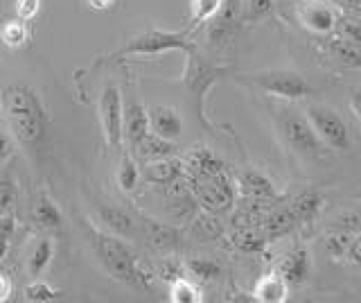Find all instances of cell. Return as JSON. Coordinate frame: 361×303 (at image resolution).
Instances as JSON below:
<instances>
[{"mask_svg": "<svg viewBox=\"0 0 361 303\" xmlns=\"http://www.w3.org/2000/svg\"><path fill=\"white\" fill-rule=\"evenodd\" d=\"M350 109H353L355 118L361 122V88H355L353 95H350Z\"/></svg>", "mask_w": 361, "mask_h": 303, "instance_id": "f6af8a7d", "label": "cell"}, {"mask_svg": "<svg viewBox=\"0 0 361 303\" xmlns=\"http://www.w3.org/2000/svg\"><path fill=\"white\" fill-rule=\"evenodd\" d=\"M345 256L350 258V263H353V265L361 267V231L355 235L353 242H350V249H348Z\"/></svg>", "mask_w": 361, "mask_h": 303, "instance_id": "7bdbcfd3", "label": "cell"}, {"mask_svg": "<svg viewBox=\"0 0 361 303\" xmlns=\"http://www.w3.org/2000/svg\"><path fill=\"white\" fill-rule=\"evenodd\" d=\"M90 242H93L95 256L99 258L102 267L106 269L109 276H113L120 283H127L133 287H149L152 276L145 274L135 263V254L131 246L120 240L116 233H104L99 229H90Z\"/></svg>", "mask_w": 361, "mask_h": 303, "instance_id": "7a4b0ae2", "label": "cell"}, {"mask_svg": "<svg viewBox=\"0 0 361 303\" xmlns=\"http://www.w3.org/2000/svg\"><path fill=\"white\" fill-rule=\"evenodd\" d=\"M3 111L9 129L23 148H37L48 136V111L27 84H11L3 91Z\"/></svg>", "mask_w": 361, "mask_h": 303, "instance_id": "6da1fadb", "label": "cell"}, {"mask_svg": "<svg viewBox=\"0 0 361 303\" xmlns=\"http://www.w3.org/2000/svg\"><path fill=\"white\" fill-rule=\"evenodd\" d=\"M228 73V69H224V66H212V64H206L203 61L197 50L190 52V59H188V71H185V88L190 91V97H192V105H195V111H197V118L206 125V120H203V100H206L208 91L217 84L221 77Z\"/></svg>", "mask_w": 361, "mask_h": 303, "instance_id": "ba28073f", "label": "cell"}, {"mask_svg": "<svg viewBox=\"0 0 361 303\" xmlns=\"http://www.w3.org/2000/svg\"><path fill=\"white\" fill-rule=\"evenodd\" d=\"M140 184V165L131 152H124L120 167H118V186L124 193H133Z\"/></svg>", "mask_w": 361, "mask_h": 303, "instance_id": "83f0119b", "label": "cell"}, {"mask_svg": "<svg viewBox=\"0 0 361 303\" xmlns=\"http://www.w3.org/2000/svg\"><path fill=\"white\" fill-rule=\"evenodd\" d=\"M97 114L99 127L104 133V143L109 150H122V114H124V100L118 84H106L99 91L97 100Z\"/></svg>", "mask_w": 361, "mask_h": 303, "instance_id": "9c48e42d", "label": "cell"}, {"mask_svg": "<svg viewBox=\"0 0 361 303\" xmlns=\"http://www.w3.org/2000/svg\"><path fill=\"white\" fill-rule=\"evenodd\" d=\"M278 129L280 136L285 138L289 148L305 156V159H321L325 154V145L316 136L314 127L305 114H296V111H280L278 116Z\"/></svg>", "mask_w": 361, "mask_h": 303, "instance_id": "277c9868", "label": "cell"}, {"mask_svg": "<svg viewBox=\"0 0 361 303\" xmlns=\"http://www.w3.org/2000/svg\"><path fill=\"white\" fill-rule=\"evenodd\" d=\"M330 52L336 61H341L343 66L350 69H361V46L357 43H350L343 37H338L330 43Z\"/></svg>", "mask_w": 361, "mask_h": 303, "instance_id": "f546056e", "label": "cell"}, {"mask_svg": "<svg viewBox=\"0 0 361 303\" xmlns=\"http://www.w3.org/2000/svg\"><path fill=\"white\" fill-rule=\"evenodd\" d=\"M39 5H41V0H16V16L20 20H25V23H30V20L39 14Z\"/></svg>", "mask_w": 361, "mask_h": 303, "instance_id": "f35d334b", "label": "cell"}, {"mask_svg": "<svg viewBox=\"0 0 361 303\" xmlns=\"http://www.w3.org/2000/svg\"><path fill=\"white\" fill-rule=\"evenodd\" d=\"M86 5L95 12H109V9L116 5V0H86Z\"/></svg>", "mask_w": 361, "mask_h": 303, "instance_id": "bcb514c9", "label": "cell"}, {"mask_svg": "<svg viewBox=\"0 0 361 303\" xmlns=\"http://www.w3.org/2000/svg\"><path fill=\"white\" fill-rule=\"evenodd\" d=\"M224 0H192V28L206 25L219 12Z\"/></svg>", "mask_w": 361, "mask_h": 303, "instance_id": "d6a6232c", "label": "cell"}, {"mask_svg": "<svg viewBox=\"0 0 361 303\" xmlns=\"http://www.w3.org/2000/svg\"><path fill=\"white\" fill-rule=\"evenodd\" d=\"M355 235L353 233H348V231H341V229H336L330 238L325 240V249L327 254H330L332 258H341L348 254L350 249V242H353Z\"/></svg>", "mask_w": 361, "mask_h": 303, "instance_id": "d590c367", "label": "cell"}, {"mask_svg": "<svg viewBox=\"0 0 361 303\" xmlns=\"http://www.w3.org/2000/svg\"><path fill=\"white\" fill-rule=\"evenodd\" d=\"M208 23H210L208 25V39L214 43V46L228 41L233 37L237 23H242V12H240V7H237V0H224L219 12L214 14Z\"/></svg>", "mask_w": 361, "mask_h": 303, "instance_id": "8fae6325", "label": "cell"}, {"mask_svg": "<svg viewBox=\"0 0 361 303\" xmlns=\"http://www.w3.org/2000/svg\"><path fill=\"white\" fill-rule=\"evenodd\" d=\"M147 111H149V127L154 133L167 141H178L183 136V118H180V114L174 107L156 105Z\"/></svg>", "mask_w": 361, "mask_h": 303, "instance_id": "2e32d148", "label": "cell"}, {"mask_svg": "<svg viewBox=\"0 0 361 303\" xmlns=\"http://www.w3.org/2000/svg\"><path fill=\"white\" fill-rule=\"evenodd\" d=\"M152 131L149 127V111L145 109L142 102L131 100L124 105L122 114V145H127V152H131L147 133Z\"/></svg>", "mask_w": 361, "mask_h": 303, "instance_id": "30bf717a", "label": "cell"}, {"mask_svg": "<svg viewBox=\"0 0 361 303\" xmlns=\"http://www.w3.org/2000/svg\"><path fill=\"white\" fill-rule=\"evenodd\" d=\"M185 263H180L176 261V258H163L161 263H158L156 267V276L165 280V283H172V280L180 278V276H185Z\"/></svg>", "mask_w": 361, "mask_h": 303, "instance_id": "8d00e7d4", "label": "cell"}, {"mask_svg": "<svg viewBox=\"0 0 361 303\" xmlns=\"http://www.w3.org/2000/svg\"><path fill=\"white\" fill-rule=\"evenodd\" d=\"M11 156V138L5 131H0V163H5Z\"/></svg>", "mask_w": 361, "mask_h": 303, "instance_id": "ee69618b", "label": "cell"}, {"mask_svg": "<svg viewBox=\"0 0 361 303\" xmlns=\"http://www.w3.org/2000/svg\"><path fill=\"white\" fill-rule=\"evenodd\" d=\"M11 297V283L7 280V276L0 274V303L7 301Z\"/></svg>", "mask_w": 361, "mask_h": 303, "instance_id": "7dc6e473", "label": "cell"}, {"mask_svg": "<svg viewBox=\"0 0 361 303\" xmlns=\"http://www.w3.org/2000/svg\"><path fill=\"white\" fill-rule=\"evenodd\" d=\"M27 23L20 18H14V20H7V23H3V28H0V41L5 43L7 48L16 50V48H23L27 43Z\"/></svg>", "mask_w": 361, "mask_h": 303, "instance_id": "4dcf8cb0", "label": "cell"}, {"mask_svg": "<svg viewBox=\"0 0 361 303\" xmlns=\"http://www.w3.org/2000/svg\"><path fill=\"white\" fill-rule=\"evenodd\" d=\"M32 218L43 229H59L61 227V220H63L59 206H56L54 199L48 197V195H39V199L34 201Z\"/></svg>", "mask_w": 361, "mask_h": 303, "instance_id": "484cf974", "label": "cell"}, {"mask_svg": "<svg viewBox=\"0 0 361 303\" xmlns=\"http://www.w3.org/2000/svg\"><path fill=\"white\" fill-rule=\"evenodd\" d=\"M312 272V258L305 246H293L291 251L282 256L278 265V274L287 280V285H302L310 278Z\"/></svg>", "mask_w": 361, "mask_h": 303, "instance_id": "5bb4252c", "label": "cell"}, {"mask_svg": "<svg viewBox=\"0 0 361 303\" xmlns=\"http://www.w3.org/2000/svg\"><path fill=\"white\" fill-rule=\"evenodd\" d=\"M298 18L314 35H330L336 25L334 12L325 3H321V0H305V3H300Z\"/></svg>", "mask_w": 361, "mask_h": 303, "instance_id": "4fadbf2b", "label": "cell"}, {"mask_svg": "<svg viewBox=\"0 0 361 303\" xmlns=\"http://www.w3.org/2000/svg\"><path fill=\"white\" fill-rule=\"evenodd\" d=\"M14 231H16V220H14V215L7 210V213H0V238H5V240H9L11 235H14Z\"/></svg>", "mask_w": 361, "mask_h": 303, "instance_id": "b9f144b4", "label": "cell"}, {"mask_svg": "<svg viewBox=\"0 0 361 303\" xmlns=\"http://www.w3.org/2000/svg\"><path fill=\"white\" fill-rule=\"evenodd\" d=\"M195 52V43L190 41L188 32H169V30H147L142 35L133 37L127 46L122 48V54H135V57H154L163 52Z\"/></svg>", "mask_w": 361, "mask_h": 303, "instance_id": "52a82bcc", "label": "cell"}, {"mask_svg": "<svg viewBox=\"0 0 361 303\" xmlns=\"http://www.w3.org/2000/svg\"><path fill=\"white\" fill-rule=\"evenodd\" d=\"M237 186L244 193V197L248 199H257V201H276L280 195H278V188L276 184L271 182V179L259 172V170H253V167H248V170L240 172L237 177Z\"/></svg>", "mask_w": 361, "mask_h": 303, "instance_id": "e0dca14e", "label": "cell"}, {"mask_svg": "<svg viewBox=\"0 0 361 303\" xmlns=\"http://www.w3.org/2000/svg\"><path fill=\"white\" fill-rule=\"evenodd\" d=\"M274 12V0H246L242 9V23H257Z\"/></svg>", "mask_w": 361, "mask_h": 303, "instance_id": "836d02e7", "label": "cell"}, {"mask_svg": "<svg viewBox=\"0 0 361 303\" xmlns=\"http://www.w3.org/2000/svg\"><path fill=\"white\" fill-rule=\"evenodd\" d=\"M233 244L244 254H259L264 251V246L269 244V240L264 238V233L259 231V227H235L233 235H231Z\"/></svg>", "mask_w": 361, "mask_h": 303, "instance_id": "d4e9b609", "label": "cell"}, {"mask_svg": "<svg viewBox=\"0 0 361 303\" xmlns=\"http://www.w3.org/2000/svg\"><path fill=\"white\" fill-rule=\"evenodd\" d=\"M185 272L199 280H217L221 276V265L206 256H192L185 261Z\"/></svg>", "mask_w": 361, "mask_h": 303, "instance_id": "f1b7e54d", "label": "cell"}, {"mask_svg": "<svg viewBox=\"0 0 361 303\" xmlns=\"http://www.w3.org/2000/svg\"><path fill=\"white\" fill-rule=\"evenodd\" d=\"M140 227H142L145 240L149 242L154 249H158V251H174V249H178L180 231H178V227H174V224L142 218Z\"/></svg>", "mask_w": 361, "mask_h": 303, "instance_id": "9a60e30c", "label": "cell"}, {"mask_svg": "<svg viewBox=\"0 0 361 303\" xmlns=\"http://www.w3.org/2000/svg\"><path fill=\"white\" fill-rule=\"evenodd\" d=\"M287 295H289V285L278 272L264 274L253 287V299L259 303H282L287 301Z\"/></svg>", "mask_w": 361, "mask_h": 303, "instance_id": "7402d4cb", "label": "cell"}, {"mask_svg": "<svg viewBox=\"0 0 361 303\" xmlns=\"http://www.w3.org/2000/svg\"><path fill=\"white\" fill-rule=\"evenodd\" d=\"M190 231L195 238H199L201 242H212L224 235V222L219 220L217 213H210V210H199L195 220L190 222Z\"/></svg>", "mask_w": 361, "mask_h": 303, "instance_id": "cb8c5ba5", "label": "cell"}, {"mask_svg": "<svg viewBox=\"0 0 361 303\" xmlns=\"http://www.w3.org/2000/svg\"><path fill=\"white\" fill-rule=\"evenodd\" d=\"M188 177V174H185ZM190 190L192 195L197 197L199 206L203 210H210V213H228L233 210L235 201H237V193H235V184L233 179L228 177V172H217V174H210V177H201V179H190Z\"/></svg>", "mask_w": 361, "mask_h": 303, "instance_id": "3957f363", "label": "cell"}, {"mask_svg": "<svg viewBox=\"0 0 361 303\" xmlns=\"http://www.w3.org/2000/svg\"><path fill=\"white\" fill-rule=\"evenodd\" d=\"M183 165H185V174L190 179H201V177H210L226 170V163L219 159L217 154L208 148H195L183 156Z\"/></svg>", "mask_w": 361, "mask_h": 303, "instance_id": "ac0fdd59", "label": "cell"}, {"mask_svg": "<svg viewBox=\"0 0 361 303\" xmlns=\"http://www.w3.org/2000/svg\"><path fill=\"white\" fill-rule=\"evenodd\" d=\"M336 229L357 235L361 231V213H345V215L336 220Z\"/></svg>", "mask_w": 361, "mask_h": 303, "instance_id": "ab89813d", "label": "cell"}, {"mask_svg": "<svg viewBox=\"0 0 361 303\" xmlns=\"http://www.w3.org/2000/svg\"><path fill=\"white\" fill-rule=\"evenodd\" d=\"M169 301H174V303H201L203 297H201V290L192 283V280L180 276V278L169 283Z\"/></svg>", "mask_w": 361, "mask_h": 303, "instance_id": "1f68e13d", "label": "cell"}, {"mask_svg": "<svg viewBox=\"0 0 361 303\" xmlns=\"http://www.w3.org/2000/svg\"><path fill=\"white\" fill-rule=\"evenodd\" d=\"M305 118L310 120L316 136L321 138L325 148H330L334 152H345L350 148L348 125L332 107L321 105V102H310L305 107Z\"/></svg>", "mask_w": 361, "mask_h": 303, "instance_id": "8992f818", "label": "cell"}, {"mask_svg": "<svg viewBox=\"0 0 361 303\" xmlns=\"http://www.w3.org/2000/svg\"><path fill=\"white\" fill-rule=\"evenodd\" d=\"M52 256H54V242L50 238H39L34 249L30 254V261H27V269L32 276H41L45 269L50 267L52 263Z\"/></svg>", "mask_w": 361, "mask_h": 303, "instance_id": "4316f807", "label": "cell"}, {"mask_svg": "<svg viewBox=\"0 0 361 303\" xmlns=\"http://www.w3.org/2000/svg\"><path fill=\"white\" fill-rule=\"evenodd\" d=\"M54 299H59V292L45 283V280H34V283L25 287V301L30 303H50Z\"/></svg>", "mask_w": 361, "mask_h": 303, "instance_id": "e575fe53", "label": "cell"}, {"mask_svg": "<svg viewBox=\"0 0 361 303\" xmlns=\"http://www.w3.org/2000/svg\"><path fill=\"white\" fill-rule=\"evenodd\" d=\"M7 251H9V240H5V238H0V261L7 256Z\"/></svg>", "mask_w": 361, "mask_h": 303, "instance_id": "c3c4849f", "label": "cell"}, {"mask_svg": "<svg viewBox=\"0 0 361 303\" xmlns=\"http://www.w3.org/2000/svg\"><path fill=\"white\" fill-rule=\"evenodd\" d=\"M97 213H99L102 224H104L111 233L120 235V238H133V235L138 233L140 222H135V218L129 210H124L120 206H111V204H99Z\"/></svg>", "mask_w": 361, "mask_h": 303, "instance_id": "ffe728a7", "label": "cell"}, {"mask_svg": "<svg viewBox=\"0 0 361 303\" xmlns=\"http://www.w3.org/2000/svg\"><path fill=\"white\" fill-rule=\"evenodd\" d=\"M246 82L262 88L264 93L274 95L278 100H287V102L305 100L314 93L312 84L293 71H259V73L246 75Z\"/></svg>", "mask_w": 361, "mask_h": 303, "instance_id": "5b68a950", "label": "cell"}, {"mask_svg": "<svg viewBox=\"0 0 361 303\" xmlns=\"http://www.w3.org/2000/svg\"><path fill=\"white\" fill-rule=\"evenodd\" d=\"M259 231L264 233V238L269 242H274V240H280V238H285V235H289L293 231V227H296V218H293V213L289 206H271L262 220H259Z\"/></svg>", "mask_w": 361, "mask_h": 303, "instance_id": "d6986e66", "label": "cell"}, {"mask_svg": "<svg viewBox=\"0 0 361 303\" xmlns=\"http://www.w3.org/2000/svg\"><path fill=\"white\" fill-rule=\"evenodd\" d=\"M183 174V159H176V156H165V159L147 161L140 165V182H147L152 186H167L169 182H174V179Z\"/></svg>", "mask_w": 361, "mask_h": 303, "instance_id": "7c38bea8", "label": "cell"}, {"mask_svg": "<svg viewBox=\"0 0 361 303\" xmlns=\"http://www.w3.org/2000/svg\"><path fill=\"white\" fill-rule=\"evenodd\" d=\"M16 201V184L11 179H0V213H7Z\"/></svg>", "mask_w": 361, "mask_h": 303, "instance_id": "74e56055", "label": "cell"}, {"mask_svg": "<svg viewBox=\"0 0 361 303\" xmlns=\"http://www.w3.org/2000/svg\"><path fill=\"white\" fill-rule=\"evenodd\" d=\"M289 208L296 218V224H312L323 208V195L319 190H305L291 199Z\"/></svg>", "mask_w": 361, "mask_h": 303, "instance_id": "603a6c76", "label": "cell"}, {"mask_svg": "<svg viewBox=\"0 0 361 303\" xmlns=\"http://www.w3.org/2000/svg\"><path fill=\"white\" fill-rule=\"evenodd\" d=\"M174 152H176L174 141H167V138L158 136V133H154V131L147 133V136L131 150V154L135 156V159H140L142 163L156 161V159H165V156H174Z\"/></svg>", "mask_w": 361, "mask_h": 303, "instance_id": "44dd1931", "label": "cell"}, {"mask_svg": "<svg viewBox=\"0 0 361 303\" xmlns=\"http://www.w3.org/2000/svg\"><path fill=\"white\" fill-rule=\"evenodd\" d=\"M341 37L350 43H357L361 46V23L357 20H343L341 23Z\"/></svg>", "mask_w": 361, "mask_h": 303, "instance_id": "60d3db41", "label": "cell"}]
</instances>
